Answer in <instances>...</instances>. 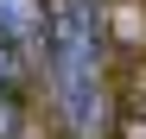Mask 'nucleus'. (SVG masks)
I'll list each match as a JSON object with an SVG mask.
<instances>
[{
	"label": "nucleus",
	"mask_w": 146,
	"mask_h": 139,
	"mask_svg": "<svg viewBox=\"0 0 146 139\" xmlns=\"http://www.w3.org/2000/svg\"><path fill=\"white\" fill-rule=\"evenodd\" d=\"M44 26H51V13H44V0H0V38L13 44H38Z\"/></svg>",
	"instance_id": "f03ea898"
},
{
	"label": "nucleus",
	"mask_w": 146,
	"mask_h": 139,
	"mask_svg": "<svg viewBox=\"0 0 146 139\" xmlns=\"http://www.w3.org/2000/svg\"><path fill=\"white\" fill-rule=\"evenodd\" d=\"M19 82H26V70H19V57H13V44L0 38V89H7V95H13Z\"/></svg>",
	"instance_id": "7ed1b4c3"
},
{
	"label": "nucleus",
	"mask_w": 146,
	"mask_h": 139,
	"mask_svg": "<svg viewBox=\"0 0 146 139\" xmlns=\"http://www.w3.org/2000/svg\"><path fill=\"white\" fill-rule=\"evenodd\" d=\"M44 57H51V101L70 139L108 133V89H102V32H95L89 0H57L44 26Z\"/></svg>",
	"instance_id": "f257e3e1"
}]
</instances>
